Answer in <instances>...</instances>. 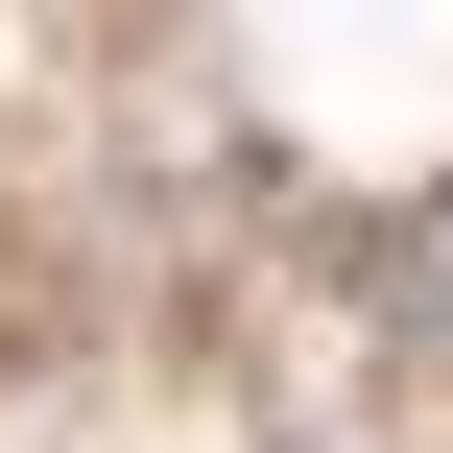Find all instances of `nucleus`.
Returning a JSON list of instances; mask_svg holds the SVG:
<instances>
[{"instance_id":"f257e3e1","label":"nucleus","mask_w":453,"mask_h":453,"mask_svg":"<svg viewBox=\"0 0 453 453\" xmlns=\"http://www.w3.org/2000/svg\"><path fill=\"white\" fill-rule=\"evenodd\" d=\"M382 287H406V334H430V358H453V191H430V215H406V239H382Z\"/></svg>"}]
</instances>
